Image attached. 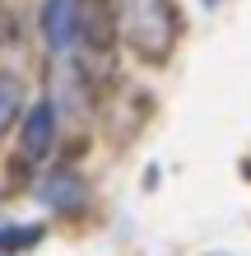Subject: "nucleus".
Returning a JSON list of instances; mask_svg holds the SVG:
<instances>
[{"instance_id":"obj_1","label":"nucleus","mask_w":251,"mask_h":256,"mask_svg":"<svg viewBox=\"0 0 251 256\" xmlns=\"http://www.w3.org/2000/svg\"><path fill=\"white\" fill-rule=\"evenodd\" d=\"M116 5V28L126 33V42L149 61H163L177 33V10L168 0H112Z\"/></svg>"},{"instance_id":"obj_2","label":"nucleus","mask_w":251,"mask_h":256,"mask_svg":"<svg viewBox=\"0 0 251 256\" xmlns=\"http://www.w3.org/2000/svg\"><path fill=\"white\" fill-rule=\"evenodd\" d=\"M42 42L51 52H70L79 42V0H47L42 5Z\"/></svg>"},{"instance_id":"obj_3","label":"nucleus","mask_w":251,"mask_h":256,"mask_svg":"<svg viewBox=\"0 0 251 256\" xmlns=\"http://www.w3.org/2000/svg\"><path fill=\"white\" fill-rule=\"evenodd\" d=\"M37 196H42V205L61 210V214H75V210H84V200H88V191H84V182L75 172H51L47 182L37 186Z\"/></svg>"},{"instance_id":"obj_4","label":"nucleus","mask_w":251,"mask_h":256,"mask_svg":"<svg viewBox=\"0 0 251 256\" xmlns=\"http://www.w3.org/2000/svg\"><path fill=\"white\" fill-rule=\"evenodd\" d=\"M51 140H56V112H51V102H37L33 112L23 116V158H42L51 149Z\"/></svg>"},{"instance_id":"obj_5","label":"nucleus","mask_w":251,"mask_h":256,"mask_svg":"<svg viewBox=\"0 0 251 256\" xmlns=\"http://www.w3.org/2000/svg\"><path fill=\"white\" fill-rule=\"evenodd\" d=\"M42 242V228L37 224H28V228H0V256H14V252H23V247H37Z\"/></svg>"},{"instance_id":"obj_6","label":"nucleus","mask_w":251,"mask_h":256,"mask_svg":"<svg viewBox=\"0 0 251 256\" xmlns=\"http://www.w3.org/2000/svg\"><path fill=\"white\" fill-rule=\"evenodd\" d=\"M19 102H23L19 80H0V135L9 130V122H14V116H19Z\"/></svg>"},{"instance_id":"obj_7","label":"nucleus","mask_w":251,"mask_h":256,"mask_svg":"<svg viewBox=\"0 0 251 256\" xmlns=\"http://www.w3.org/2000/svg\"><path fill=\"white\" fill-rule=\"evenodd\" d=\"M214 256H228V252H214Z\"/></svg>"},{"instance_id":"obj_8","label":"nucleus","mask_w":251,"mask_h":256,"mask_svg":"<svg viewBox=\"0 0 251 256\" xmlns=\"http://www.w3.org/2000/svg\"><path fill=\"white\" fill-rule=\"evenodd\" d=\"M210 5H219V0H210Z\"/></svg>"}]
</instances>
